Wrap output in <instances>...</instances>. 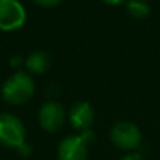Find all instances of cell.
I'll return each mask as SVG.
<instances>
[{
	"label": "cell",
	"mask_w": 160,
	"mask_h": 160,
	"mask_svg": "<svg viewBox=\"0 0 160 160\" xmlns=\"http://www.w3.org/2000/svg\"><path fill=\"white\" fill-rule=\"evenodd\" d=\"M35 93V82L27 72L13 73L2 86V97L11 105L24 104Z\"/></svg>",
	"instance_id": "1"
},
{
	"label": "cell",
	"mask_w": 160,
	"mask_h": 160,
	"mask_svg": "<svg viewBox=\"0 0 160 160\" xmlns=\"http://www.w3.org/2000/svg\"><path fill=\"white\" fill-rule=\"evenodd\" d=\"M110 139L118 149L133 152L141 146L142 133L136 124L131 121H119L111 128Z\"/></svg>",
	"instance_id": "2"
},
{
	"label": "cell",
	"mask_w": 160,
	"mask_h": 160,
	"mask_svg": "<svg viewBox=\"0 0 160 160\" xmlns=\"http://www.w3.org/2000/svg\"><path fill=\"white\" fill-rule=\"evenodd\" d=\"M25 142V127L18 117L8 112L0 114V145L17 149Z\"/></svg>",
	"instance_id": "3"
},
{
	"label": "cell",
	"mask_w": 160,
	"mask_h": 160,
	"mask_svg": "<svg viewBox=\"0 0 160 160\" xmlns=\"http://www.w3.org/2000/svg\"><path fill=\"white\" fill-rule=\"evenodd\" d=\"M27 20V11L18 0H0V30L14 31Z\"/></svg>",
	"instance_id": "4"
},
{
	"label": "cell",
	"mask_w": 160,
	"mask_h": 160,
	"mask_svg": "<svg viewBox=\"0 0 160 160\" xmlns=\"http://www.w3.org/2000/svg\"><path fill=\"white\" fill-rule=\"evenodd\" d=\"M66 119V111L58 101H47L41 105L38 112V122L47 132H56L61 129Z\"/></svg>",
	"instance_id": "5"
},
{
	"label": "cell",
	"mask_w": 160,
	"mask_h": 160,
	"mask_svg": "<svg viewBox=\"0 0 160 160\" xmlns=\"http://www.w3.org/2000/svg\"><path fill=\"white\" fill-rule=\"evenodd\" d=\"M87 146L80 135L68 136L58 146V160H87Z\"/></svg>",
	"instance_id": "6"
},
{
	"label": "cell",
	"mask_w": 160,
	"mask_h": 160,
	"mask_svg": "<svg viewBox=\"0 0 160 160\" xmlns=\"http://www.w3.org/2000/svg\"><path fill=\"white\" fill-rule=\"evenodd\" d=\"M69 121L80 133L90 129L94 122V110L87 101H78L69 111Z\"/></svg>",
	"instance_id": "7"
},
{
	"label": "cell",
	"mask_w": 160,
	"mask_h": 160,
	"mask_svg": "<svg viewBox=\"0 0 160 160\" xmlns=\"http://www.w3.org/2000/svg\"><path fill=\"white\" fill-rule=\"evenodd\" d=\"M51 66V56L47 51H34L25 59V68L31 73H45Z\"/></svg>",
	"instance_id": "8"
},
{
	"label": "cell",
	"mask_w": 160,
	"mask_h": 160,
	"mask_svg": "<svg viewBox=\"0 0 160 160\" xmlns=\"http://www.w3.org/2000/svg\"><path fill=\"white\" fill-rule=\"evenodd\" d=\"M127 10L133 18H145L150 14V4L146 0H127Z\"/></svg>",
	"instance_id": "9"
},
{
	"label": "cell",
	"mask_w": 160,
	"mask_h": 160,
	"mask_svg": "<svg viewBox=\"0 0 160 160\" xmlns=\"http://www.w3.org/2000/svg\"><path fill=\"white\" fill-rule=\"evenodd\" d=\"M32 2L35 3V4L41 6V7L49 8V7H55V6H58L62 0H32Z\"/></svg>",
	"instance_id": "10"
},
{
	"label": "cell",
	"mask_w": 160,
	"mask_h": 160,
	"mask_svg": "<svg viewBox=\"0 0 160 160\" xmlns=\"http://www.w3.org/2000/svg\"><path fill=\"white\" fill-rule=\"evenodd\" d=\"M17 152L20 153V156H24V158H27V156L31 155V152H32V148H31L30 143H27V142H24V143L21 145V146L17 148Z\"/></svg>",
	"instance_id": "11"
},
{
	"label": "cell",
	"mask_w": 160,
	"mask_h": 160,
	"mask_svg": "<svg viewBox=\"0 0 160 160\" xmlns=\"http://www.w3.org/2000/svg\"><path fill=\"white\" fill-rule=\"evenodd\" d=\"M121 160H145V159H143V156H142V153L129 152V153H127L124 158H121Z\"/></svg>",
	"instance_id": "12"
},
{
	"label": "cell",
	"mask_w": 160,
	"mask_h": 160,
	"mask_svg": "<svg viewBox=\"0 0 160 160\" xmlns=\"http://www.w3.org/2000/svg\"><path fill=\"white\" fill-rule=\"evenodd\" d=\"M10 65H11V68H20L21 65H24V59L20 55H14L13 58L10 59Z\"/></svg>",
	"instance_id": "13"
},
{
	"label": "cell",
	"mask_w": 160,
	"mask_h": 160,
	"mask_svg": "<svg viewBox=\"0 0 160 160\" xmlns=\"http://www.w3.org/2000/svg\"><path fill=\"white\" fill-rule=\"evenodd\" d=\"M102 3H105V4H111V6H118V4H122V3H125L127 0H101Z\"/></svg>",
	"instance_id": "14"
}]
</instances>
